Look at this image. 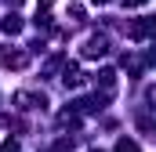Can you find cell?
Returning a JSON list of instances; mask_svg holds the SVG:
<instances>
[{"mask_svg": "<svg viewBox=\"0 0 156 152\" xmlns=\"http://www.w3.org/2000/svg\"><path fill=\"white\" fill-rule=\"evenodd\" d=\"M116 152H138V145H134V141H120Z\"/></svg>", "mask_w": 156, "mask_h": 152, "instance_id": "cell-1", "label": "cell"}, {"mask_svg": "<svg viewBox=\"0 0 156 152\" xmlns=\"http://www.w3.org/2000/svg\"><path fill=\"white\" fill-rule=\"evenodd\" d=\"M0 152H18V145H15V141H7V145H4Z\"/></svg>", "mask_w": 156, "mask_h": 152, "instance_id": "cell-2", "label": "cell"}]
</instances>
